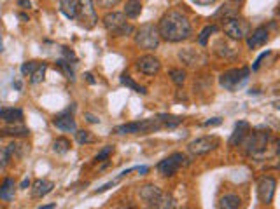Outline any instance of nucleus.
Returning a JSON list of instances; mask_svg holds the SVG:
<instances>
[{
	"label": "nucleus",
	"instance_id": "1",
	"mask_svg": "<svg viewBox=\"0 0 280 209\" xmlns=\"http://www.w3.org/2000/svg\"><path fill=\"white\" fill-rule=\"evenodd\" d=\"M158 33L163 40L167 42H182L188 40L193 33L189 19L179 11H168L163 18L159 19Z\"/></svg>",
	"mask_w": 280,
	"mask_h": 209
},
{
	"label": "nucleus",
	"instance_id": "2",
	"mask_svg": "<svg viewBox=\"0 0 280 209\" xmlns=\"http://www.w3.org/2000/svg\"><path fill=\"white\" fill-rule=\"evenodd\" d=\"M270 142V133L265 127H256V129L245 136V140L242 142V145L245 147V153L250 157H259L266 152Z\"/></svg>",
	"mask_w": 280,
	"mask_h": 209
},
{
	"label": "nucleus",
	"instance_id": "3",
	"mask_svg": "<svg viewBox=\"0 0 280 209\" xmlns=\"http://www.w3.org/2000/svg\"><path fill=\"white\" fill-rule=\"evenodd\" d=\"M249 75H250V68L247 66L231 68V70L224 72V74L219 77V84L221 87H224L226 91H236V89L247 82Z\"/></svg>",
	"mask_w": 280,
	"mask_h": 209
},
{
	"label": "nucleus",
	"instance_id": "4",
	"mask_svg": "<svg viewBox=\"0 0 280 209\" xmlns=\"http://www.w3.org/2000/svg\"><path fill=\"white\" fill-rule=\"evenodd\" d=\"M159 33H158V27L154 25L147 23V25H142L137 33H135V44L138 45L140 49H146V51H154L156 48L159 45Z\"/></svg>",
	"mask_w": 280,
	"mask_h": 209
},
{
	"label": "nucleus",
	"instance_id": "5",
	"mask_svg": "<svg viewBox=\"0 0 280 209\" xmlns=\"http://www.w3.org/2000/svg\"><path fill=\"white\" fill-rule=\"evenodd\" d=\"M104 27L109 33H112L116 37L133 33V27L126 21V16L123 12H109L104 18Z\"/></svg>",
	"mask_w": 280,
	"mask_h": 209
},
{
	"label": "nucleus",
	"instance_id": "6",
	"mask_svg": "<svg viewBox=\"0 0 280 209\" xmlns=\"http://www.w3.org/2000/svg\"><path fill=\"white\" fill-rule=\"evenodd\" d=\"M161 124L158 119H146V121H138V122H130V124H123V126L116 127L117 134H147L152 131L161 129Z\"/></svg>",
	"mask_w": 280,
	"mask_h": 209
},
{
	"label": "nucleus",
	"instance_id": "7",
	"mask_svg": "<svg viewBox=\"0 0 280 209\" xmlns=\"http://www.w3.org/2000/svg\"><path fill=\"white\" fill-rule=\"evenodd\" d=\"M75 18L79 19L81 27H84L86 30H91L98 21V16H96V7L93 4V0H79L77 2V16Z\"/></svg>",
	"mask_w": 280,
	"mask_h": 209
},
{
	"label": "nucleus",
	"instance_id": "8",
	"mask_svg": "<svg viewBox=\"0 0 280 209\" xmlns=\"http://www.w3.org/2000/svg\"><path fill=\"white\" fill-rule=\"evenodd\" d=\"M223 30L228 37L233 40H242L249 35V25L245 19L238 18V16H233V18L223 19Z\"/></svg>",
	"mask_w": 280,
	"mask_h": 209
},
{
	"label": "nucleus",
	"instance_id": "9",
	"mask_svg": "<svg viewBox=\"0 0 280 209\" xmlns=\"http://www.w3.org/2000/svg\"><path fill=\"white\" fill-rule=\"evenodd\" d=\"M219 147V138L217 136H202V138L193 140L188 145V150L193 153V155H205L212 150Z\"/></svg>",
	"mask_w": 280,
	"mask_h": 209
},
{
	"label": "nucleus",
	"instance_id": "10",
	"mask_svg": "<svg viewBox=\"0 0 280 209\" xmlns=\"http://www.w3.org/2000/svg\"><path fill=\"white\" fill-rule=\"evenodd\" d=\"M184 160H186V157L182 155V153H172L170 157H167V159H163L158 164V173L161 174V176H165V178H170L173 176L177 171L181 169V166L184 164Z\"/></svg>",
	"mask_w": 280,
	"mask_h": 209
},
{
	"label": "nucleus",
	"instance_id": "11",
	"mask_svg": "<svg viewBox=\"0 0 280 209\" xmlns=\"http://www.w3.org/2000/svg\"><path fill=\"white\" fill-rule=\"evenodd\" d=\"M75 110V105L69 106L67 110H63V112L60 115H56L54 117L53 124L58 127L60 131H63V133H75L77 131V126H75V121L74 117H72V113H74Z\"/></svg>",
	"mask_w": 280,
	"mask_h": 209
},
{
	"label": "nucleus",
	"instance_id": "12",
	"mask_svg": "<svg viewBox=\"0 0 280 209\" xmlns=\"http://www.w3.org/2000/svg\"><path fill=\"white\" fill-rule=\"evenodd\" d=\"M275 189H277V181L271 176H263L257 183V197L263 204H270L275 197Z\"/></svg>",
	"mask_w": 280,
	"mask_h": 209
},
{
	"label": "nucleus",
	"instance_id": "13",
	"mask_svg": "<svg viewBox=\"0 0 280 209\" xmlns=\"http://www.w3.org/2000/svg\"><path fill=\"white\" fill-rule=\"evenodd\" d=\"M137 68L144 75H156L161 70V61L152 54H146L137 59Z\"/></svg>",
	"mask_w": 280,
	"mask_h": 209
},
{
	"label": "nucleus",
	"instance_id": "14",
	"mask_svg": "<svg viewBox=\"0 0 280 209\" xmlns=\"http://www.w3.org/2000/svg\"><path fill=\"white\" fill-rule=\"evenodd\" d=\"M268 28L266 27H259L256 28L252 33H249L247 35V45L249 49H257L261 48V45H265L266 42H268Z\"/></svg>",
	"mask_w": 280,
	"mask_h": 209
},
{
	"label": "nucleus",
	"instance_id": "15",
	"mask_svg": "<svg viewBox=\"0 0 280 209\" xmlns=\"http://www.w3.org/2000/svg\"><path fill=\"white\" fill-rule=\"evenodd\" d=\"M138 195L144 202H147V206H152V204H156L161 197H163V192H161L156 185H146V187H140Z\"/></svg>",
	"mask_w": 280,
	"mask_h": 209
},
{
	"label": "nucleus",
	"instance_id": "16",
	"mask_svg": "<svg viewBox=\"0 0 280 209\" xmlns=\"http://www.w3.org/2000/svg\"><path fill=\"white\" fill-rule=\"evenodd\" d=\"M249 131H250L249 122H245V121L236 122L235 131H233L230 142H228V143H230V147H236V145H242V142L245 140V136L249 134Z\"/></svg>",
	"mask_w": 280,
	"mask_h": 209
},
{
	"label": "nucleus",
	"instance_id": "17",
	"mask_svg": "<svg viewBox=\"0 0 280 209\" xmlns=\"http://www.w3.org/2000/svg\"><path fill=\"white\" fill-rule=\"evenodd\" d=\"M54 189V183L53 181H49V180H37V181H33V185H32V195L35 199H42V197H46L48 194H51Z\"/></svg>",
	"mask_w": 280,
	"mask_h": 209
},
{
	"label": "nucleus",
	"instance_id": "18",
	"mask_svg": "<svg viewBox=\"0 0 280 209\" xmlns=\"http://www.w3.org/2000/svg\"><path fill=\"white\" fill-rule=\"evenodd\" d=\"M0 121H4L7 124H21V121H23V110L0 108Z\"/></svg>",
	"mask_w": 280,
	"mask_h": 209
},
{
	"label": "nucleus",
	"instance_id": "19",
	"mask_svg": "<svg viewBox=\"0 0 280 209\" xmlns=\"http://www.w3.org/2000/svg\"><path fill=\"white\" fill-rule=\"evenodd\" d=\"M16 194V183L12 178H6L0 183V199L2 200H12Z\"/></svg>",
	"mask_w": 280,
	"mask_h": 209
},
{
	"label": "nucleus",
	"instance_id": "20",
	"mask_svg": "<svg viewBox=\"0 0 280 209\" xmlns=\"http://www.w3.org/2000/svg\"><path fill=\"white\" fill-rule=\"evenodd\" d=\"M242 199L235 194H226L219 199V209H240Z\"/></svg>",
	"mask_w": 280,
	"mask_h": 209
},
{
	"label": "nucleus",
	"instance_id": "21",
	"mask_svg": "<svg viewBox=\"0 0 280 209\" xmlns=\"http://www.w3.org/2000/svg\"><path fill=\"white\" fill-rule=\"evenodd\" d=\"M30 134V131L27 129V127L19 126V124H9L7 127H4V129H0V136H14V138H21V136H28Z\"/></svg>",
	"mask_w": 280,
	"mask_h": 209
},
{
	"label": "nucleus",
	"instance_id": "22",
	"mask_svg": "<svg viewBox=\"0 0 280 209\" xmlns=\"http://www.w3.org/2000/svg\"><path fill=\"white\" fill-rule=\"evenodd\" d=\"M60 12L65 18L75 19V16H77V2L75 0H60Z\"/></svg>",
	"mask_w": 280,
	"mask_h": 209
},
{
	"label": "nucleus",
	"instance_id": "23",
	"mask_svg": "<svg viewBox=\"0 0 280 209\" xmlns=\"http://www.w3.org/2000/svg\"><path fill=\"white\" fill-rule=\"evenodd\" d=\"M140 12H142V2H140V0H126L125 12H123L126 18L135 19L140 16Z\"/></svg>",
	"mask_w": 280,
	"mask_h": 209
},
{
	"label": "nucleus",
	"instance_id": "24",
	"mask_svg": "<svg viewBox=\"0 0 280 209\" xmlns=\"http://www.w3.org/2000/svg\"><path fill=\"white\" fill-rule=\"evenodd\" d=\"M179 58L182 59V61L186 63V65L193 66L198 63V59H202V61H205V58H202L198 53H194V49H186V51H181L179 53Z\"/></svg>",
	"mask_w": 280,
	"mask_h": 209
},
{
	"label": "nucleus",
	"instance_id": "25",
	"mask_svg": "<svg viewBox=\"0 0 280 209\" xmlns=\"http://www.w3.org/2000/svg\"><path fill=\"white\" fill-rule=\"evenodd\" d=\"M156 119H158L161 126H165V127H177L182 121H184L182 117H177V115H167V113H159Z\"/></svg>",
	"mask_w": 280,
	"mask_h": 209
},
{
	"label": "nucleus",
	"instance_id": "26",
	"mask_svg": "<svg viewBox=\"0 0 280 209\" xmlns=\"http://www.w3.org/2000/svg\"><path fill=\"white\" fill-rule=\"evenodd\" d=\"M119 80H121V84L123 86H126V87H130L131 91H135V92H138V95H146V87H142V86H138L137 82H135L133 79L128 75V74H123L121 77H119Z\"/></svg>",
	"mask_w": 280,
	"mask_h": 209
},
{
	"label": "nucleus",
	"instance_id": "27",
	"mask_svg": "<svg viewBox=\"0 0 280 209\" xmlns=\"http://www.w3.org/2000/svg\"><path fill=\"white\" fill-rule=\"evenodd\" d=\"M147 209H173V197L168 194H163L158 202L152 204V206H147Z\"/></svg>",
	"mask_w": 280,
	"mask_h": 209
},
{
	"label": "nucleus",
	"instance_id": "28",
	"mask_svg": "<svg viewBox=\"0 0 280 209\" xmlns=\"http://www.w3.org/2000/svg\"><path fill=\"white\" fill-rule=\"evenodd\" d=\"M53 150L54 153H58V155H63V153L70 150V142L67 138H56L53 143Z\"/></svg>",
	"mask_w": 280,
	"mask_h": 209
},
{
	"label": "nucleus",
	"instance_id": "29",
	"mask_svg": "<svg viewBox=\"0 0 280 209\" xmlns=\"http://www.w3.org/2000/svg\"><path fill=\"white\" fill-rule=\"evenodd\" d=\"M46 70H48V65L46 63H39V66L35 68V72L30 75V82L32 84H39L44 80V75H46Z\"/></svg>",
	"mask_w": 280,
	"mask_h": 209
},
{
	"label": "nucleus",
	"instance_id": "30",
	"mask_svg": "<svg viewBox=\"0 0 280 209\" xmlns=\"http://www.w3.org/2000/svg\"><path fill=\"white\" fill-rule=\"evenodd\" d=\"M217 27L215 25H209V27H205L202 30V33H200V37H198V42H200V45H207V40H209V37L212 35V33H215L217 32Z\"/></svg>",
	"mask_w": 280,
	"mask_h": 209
},
{
	"label": "nucleus",
	"instance_id": "31",
	"mask_svg": "<svg viewBox=\"0 0 280 209\" xmlns=\"http://www.w3.org/2000/svg\"><path fill=\"white\" fill-rule=\"evenodd\" d=\"M170 77H172V82L177 84V86H182V84L186 82V72L181 70V68H172Z\"/></svg>",
	"mask_w": 280,
	"mask_h": 209
},
{
	"label": "nucleus",
	"instance_id": "32",
	"mask_svg": "<svg viewBox=\"0 0 280 209\" xmlns=\"http://www.w3.org/2000/svg\"><path fill=\"white\" fill-rule=\"evenodd\" d=\"M56 65H58V68L63 72V74L67 75V79H70V80H74V68H72V65L67 59H58L56 61Z\"/></svg>",
	"mask_w": 280,
	"mask_h": 209
},
{
	"label": "nucleus",
	"instance_id": "33",
	"mask_svg": "<svg viewBox=\"0 0 280 209\" xmlns=\"http://www.w3.org/2000/svg\"><path fill=\"white\" fill-rule=\"evenodd\" d=\"M75 140H77L79 145H88V143H93L95 138L91 136L90 131H75Z\"/></svg>",
	"mask_w": 280,
	"mask_h": 209
},
{
	"label": "nucleus",
	"instance_id": "34",
	"mask_svg": "<svg viewBox=\"0 0 280 209\" xmlns=\"http://www.w3.org/2000/svg\"><path fill=\"white\" fill-rule=\"evenodd\" d=\"M114 152V145H107V147H104L102 150L96 153V157H95V160L96 162H102V160H109V155Z\"/></svg>",
	"mask_w": 280,
	"mask_h": 209
},
{
	"label": "nucleus",
	"instance_id": "35",
	"mask_svg": "<svg viewBox=\"0 0 280 209\" xmlns=\"http://www.w3.org/2000/svg\"><path fill=\"white\" fill-rule=\"evenodd\" d=\"M11 159H12V157H11L9 150H7V147L0 148V171H2V169H6V166L9 164Z\"/></svg>",
	"mask_w": 280,
	"mask_h": 209
},
{
	"label": "nucleus",
	"instance_id": "36",
	"mask_svg": "<svg viewBox=\"0 0 280 209\" xmlns=\"http://www.w3.org/2000/svg\"><path fill=\"white\" fill-rule=\"evenodd\" d=\"M37 66H39V63H37V61H27V63H23V65H21V74H23L25 77L32 75L33 72H35Z\"/></svg>",
	"mask_w": 280,
	"mask_h": 209
},
{
	"label": "nucleus",
	"instance_id": "37",
	"mask_svg": "<svg viewBox=\"0 0 280 209\" xmlns=\"http://www.w3.org/2000/svg\"><path fill=\"white\" fill-rule=\"evenodd\" d=\"M93 4L104 7V9H109V7L117 6V4H119V0H93Z\"/></svg>",
	"mask_w": 280,
	"mask_h": 209
},
{
	"label": "nucleus",
	"instance_id": "38",
	"mask_svg": "<svg viewBox=\"0 0 280 209\" xmlns=\"http://www.w3.org/2000/svg\"><path fill=\"white\" fill-rule=\"evenodd\" d=\"M62 51H63V56H65V59L69 63H72L74 65L75 61H77V58H75V54H74V51L72 49H69V48H62Z\"/></svg>",
	"mask_w": 280,
	"mask_h": 209
},
{
	"label": "nucleus",
	"instance_id": "39",
	"mask_svg": "<svg viewBox=\"0 0 280 209\" xmlns=\"http://www.w3.org/2000/svg\"><path fill=\"white\" fill-rule=\"evenodd\" d=\"M268 54H270V51H266V53H263L261 56L256 59V63H254V65H252V70H257V68H259V65H261V61H263V59H265L266 56H268Z\"/></svg>",
	"mask_w": 280,
	"mask_h": 209
},
{
	"label": "nucleus",
	"instance_id": "40",
	"mask_svg": "<svg viewBox=\"0 0 280 209\" xmlns=\"http://www.w3.org/2000/svg\"><path fill=\"white\" fill-rule=\"evenodd\" d=\"M223 122V119H219V117H215V119H210V121H207L203 126L205 127H210V126H219V124Z\"/></svg>",
	"mask_w": 280,
	"mask_h": 209
},
{
	"label": "nucleus",
	"instance_id": "41",
	"mask_svg": "<svg viewBox=\"0 0 280 209\" xmlns=\"http://www.w3.org/2000/svg\"><path fill=\"white\" fill-rule=\"evenodd\" d=\"M18 6L21 7V9H30L32 2H30V0H18Z\"/></svg>",
	"mask_w": 280,
	"mask_h": 209
},
{
	"label": "nucleus",
	"instance_id": "42",
	"mask_svg": "<svg viewBox=\"0 0 280 209\" xmlns=\"http://www.w3.org/2000/svg\"><path fill=\"white\" fill-rule=\"evenodd\" d=\"M194 4H198V6H212V4H215L217 0H193Z\"/></svg>",
	"mask_w": 280,
	"mask_h": 209
},
{
	"label": "nucleus",
	"instance_id": "43",
	"mask_svg": "<svg viewBox=\"0 0 280 209\" xmlns=\"http://www.w3.org/2000/svg\"><path fill=\"white\" fill-rule=\"evenodd\" d=\"M86 121H88V122H91V124H98V122H100V119H98V117H95L93 113H86Z\"/></svg>",
	"mask_w": 280,
	"mask_h": 209
},
{
	"label": "nucleus",
	"instance_id": "44",
	"mask_svg": "<svg viewBox=\"0 0 280 209\" xmlns=\"http://www.w3.org/2000/svg\"><path fill=\"white\" fill-rule=\"evenodd\" d=\"M27 187H30V180H28V178H25V180L21 181V189H27Z\"/></svg>",
	"mask_w": 280,
	"mask_h": 209
},
{
	"label": "nucleus",
	"instance_id": "45",
	"mask_svg": "<svg viewBox=\"0 0 280 209\" xmlns=\"http://www.w3.org/2000/svg\"><path fill=\"white\" fill-rule=\"evenodd\" d=\"M84 77H86V80H88V82H90V84H95V82H96V80L93 79V75H91V74H86Z\"/></svg>",
	"mask_w": 280,
	"mask_h": 209
},
{
	"label": "nucleus",
	"instance_id": "46",
	"mask_svg": "<svg viewBox=\"0 0 280 209\" xmlns=\"http://www.w3.org/2000/svg\"><path fill=\"white\" fill-rule=\"evenodd\" d=\"M56 206H54V204H48V206H42V207H39V209H54Z\"/></svg>",
	"mask_w": 280,
	"mask_h": 209
},
{
	"label": "nucleus",
	"instance_id": "47",
	"mask_svg": "<svg viewBox=\"0 0 280 209\" xmlns=\"http://www.w3.org/2000/svg\"><path fill=\"white\" fill-rule=\"evenodd\" d=\"M14 87L18 89V91H19V89H21V82H19V80H16V82H14Z\"/></svg>",
	"mask_w": 280,
	"mask_h": 209
},
{
	"label": "nucleus",
	"instance_id": "48",
	"mask_svg": "<svg viewBox=\"0 0 280 209\" xmlns=\"http://www.w3.org/2000/svg\"><path fill=\"white\" fill-rule=\"evenodd\" d=\"M231 2H233V4H236V6H238V4H242V2H244V0H231Z\"/></svg>",
	"mask_w": 280,
	"mask_h": 209
},
{
	"label": "nucleus",
	"instance_id": "49",
	"mask_svg": "<svg viewBox=\"0 0 280 209\" xmlns=\"http://www.w3.org/2000/svg\"><path fill=\"white\" fill-rule=\"evenodd\" d=\"M0 51H2V35H0Z\"/></svg>",
	"mask_w": 280,
	"mask_h": 209
},
{
	"label": "nucleus",
	"instance_id": "50",
	"mask_svg": "<svg viewBox=\"0 0 280 209\" xmlns=\"http://www.w3.org/2000/svg\"><path fill=\"white\" fill-rule=\"evenodd\" d=\"M181 209H189V207H181Z\"/></svg>",
	"mask_w": 280,
	"mask_h": 209
}]
</instances>
